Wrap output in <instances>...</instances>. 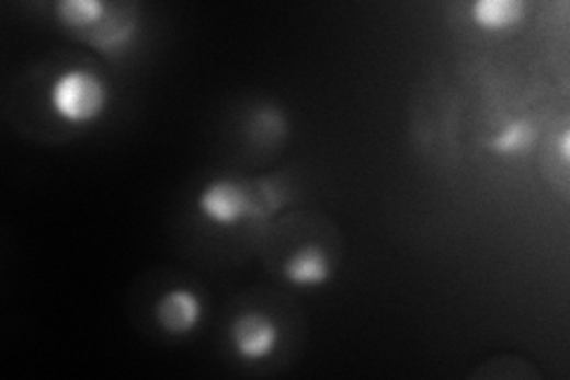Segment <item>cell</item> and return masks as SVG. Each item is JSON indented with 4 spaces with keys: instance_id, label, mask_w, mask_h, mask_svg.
<instances>
[{
    "instance_id": "1",
    "label": "cell",
    "mask_w": 570,
    "mask_h": 380,
    "mask_svg": "<svg viewBox=\"0 0 570 380\" xmlns=\"http://www.w3.org/2000/svg\"><path fill=\"white\" fill-rule=\"evenodd\" d=\"M53 110L69 124H91L107 105V87L89 69H69L53 83Z\"/></svg>"
},
{
    "instance_id": "2",
    "label": "cell",
    "mask_w": 570,
    "mask_h": 380,
    "mask_svg": "<svg viewBox=\"0 0 570 380\" xmlns=\"http://www.w3.org/2000/svg\"><path fill=\"white\" fill-rule=\"evenodd\" d=\"M231 343L242 359L260 361L278 345L276 321L262 312H242L233 319Z\"/></svg>"
},
{
    "instance_id": "3",
    "label": "cell",
    "mask_w": 570,
    "mask_h": 380,
    "mask_svg": "<svg viewBox=\"0 0 570 380\" xmlns=\"http://www.w3.org/2000/svg\"><path fill=\"white\" fill-rule=\"evenodd\" d=\"M197 207L209 221L221 223V227H233L242 217H248L246 186L231 179L212 181L200 193Z\"/></svg>"
},
{
    "instance_id": "4",
    "label": "cell",
    "mask_w": 570,
    "mask_h": 380,
    "mask_svg": "<svg viewBox=\"0 0 570 380\" xmlns=\"http://www.w3.org/2000/svg\"><path fill=\"white\" fill-rule=\"evenodd\" d=\"M155 319L164 333L185 335L195 331L200 319H203V302L193 290L174 288L157 300Z\"/></svg>"
},
{
    "instance_id": "5",
    "label": "cell",
    "mask_w": 570,
    "mask_h": 380,
    "mask_svg": "<svg viewBox=\"0 0 570 380\" xmlns=\"http://www.w3.org/2000/svg\"><path fill=\"white\" fill-rule=\"evenodd\" d=\"M283 276L295 286H323L333 276V262L321 245L307 243L285 260Z\"/></svg>"
},
{
    "instance_id": "6",
    "label": "cell",
    "mask_w": 570,
    "mask_h": 380,
    "mask_svg": "<svg viewBox=\"0 0 570 380\" xmlns=\"http://www.w3.org/2000/svg\"><path fill=\"white\" fill-rule=\"evenodd\" d=\"M55 15L67 30L86 36L105 20L107 5L103 0H62L55 5Z\"/></svg>"
},
{
    "instance_id": "7",
    "label": "cell",
    "mask_w": 570,
    "mask_h": 380,
    "mask_svg": "<svg viewBox=\"0 0 570 380\" xmlns=\"http://www.w3.org/2000/svg\"><path fill=\"white\" fill-rule=\"evenodd\" d=\"M525 5L521 0H478V3L470 8V18L482 30L499 32L509 30V26L518 24L523 20Z\"/></svg>"
},
{
    "instance_id": "8",
    "label": "cell",
    "mask_w": 570,
    "mask_h": 380,
    "mask_svg": "<svg viewBox=\"0 0 570 380\" xmlns=\"http://www.w3.org/2000/svg\"><path fill=\"white\" fill-rule=\"evenodd\" d=\"M242 186H246L248 198V217L266 219L278 212V207L283 205V195L274 179H256L252 183H242Z\"/></svg>"
},
{
    "instance_id": "9",
    "label": "cell",
    "mask_w": 570,
    "mask_h": 380,
    "mask_svg": "<svg viewBox=\"0 0 570 380\" xmlns=\"http://www.w3.org/2000/svg\"><path fill=\"white\" fill-rule=\"evenodd\" d=\"M537 126L527 119L511 122L506 129L488 140V148L497 154H525L535 146Z\"/></svg>"
},
{
    "instance_id": "10",
    "label": "cell",
    "mask_w": 570,
    "mask_h": 380,
    "mask_svg": "<svg viewBox=\"0 0 570 380\" xmlns=\"http://www.w3.org/2000/svg\"><path fill=\"white\" fill-rule=\"evenodd\" d=\"M252 134L266 138V143L271 138H281L285 134V119L281 112L274 107H262L252 119Z\"/></svg>"
}]
</instances>
